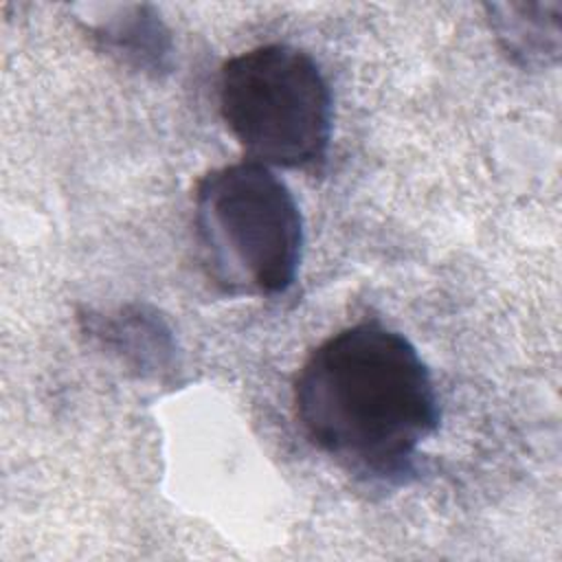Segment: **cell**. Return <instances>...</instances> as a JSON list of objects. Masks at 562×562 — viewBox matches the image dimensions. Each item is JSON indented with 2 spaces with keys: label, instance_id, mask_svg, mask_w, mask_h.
Here are the masks:
<instances>
[{
  "label": "cell",
  "instance_id": "cell-5",
  "mask_svg": "<svg viewBox=\"0 0 562 562\" xmlns=\"http://www.w3.org/2000/svg\"><path fill=\"white\" fill-rule=\"evenodd\" d=\"M490 24L507 57L525 68L555 64L560 57V2L487 4Z\"/></svg>",
  "mask_w": 562,
  "mask_h": 562
},
{
  "label": "cell",
  "instance_id": "cell-3",
  "mask_svg": "<svg viewBox=\"0 0 562 562\" xmlns=\"http://www.w3.org/2000/svg\"><path fill=\"white\" fill-rule=\"evenodd\" d=\"M220 114L248 160L323 171L331 143V90L305 50L263 44L231 57L220 72Z\"/></svg>",
  "mask_w": 562,
  "mask_h": 562
},
{
  "label": "cell",
  "instance_id": "cell-6",
  "mask_svg": "<svg viewBox=\"0 0 562 562\" xmlns=\"http://www.w3.org/2000/svg\"><path fill=\"white\" fill-rule=\"evenodd\" d=\"M149 7H130V15H116L97 26L99 37L112 50V55L138 66L140 70L165 68L169 55V37L162 22L154 13H145Z\"/></svg>",
  "mask_w": 562,
  "mask_h": 562
},
{
  "label": "cell",
  "instance_id": "cell-2",
  "mask_svg": "<svg viewBox=\"0 0 562 562\" xmlns=\"http://www.w3.org/2000/svg\"><path fill=\"white\" fill-rule=\"evenodd\" d=\"M195 233L211 277L235 294H281L303 257V217L288 184L255 160L206 171L195 184Z\"/></svg>",
  "mask_w": 562,
  "mask_h": 562
},
{
  "label": "cell",
  "instance_id": "cell-4",
  "mask_svg": "<svg viewBox=\"0 0 562 562\" xmlns=\"http://www.w3.org/2000/svg\"><path fill=\"white\" fill-rule=\"evenodd\" d=\"M86 329L140 378H162L176 364V340L167 321L147 305L83 316Z\"/></svg>",
  "mask_w": 562,
  "mask_h": 562
},
{
  "label": "cell",
  "instance_id": "cell-1",
  "mask_svg": "<svg viewBox=\"0 0 562 562\" xmlns=\"http://www.w3.org/2000/svg\"><path fill=\"white\" fill-rule=\"evenodd\" d=\"M292 404L312 446L373 481L411 474L441 415L415 345L375 321L345 327L316 345L299 367Z\"/></svg>",
  "mask_w": 562,
  "mask_h": 562
}]
</instances>
